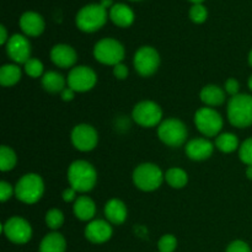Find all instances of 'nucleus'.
Listing matches in <instances>:
<instances>
[{
  "mask_svg": "<svg viewBox=\"0 0 252 252\" xmlns=\"http://www.w3.org/2000/svg\"><path fill=\"white\" fill-rule=\"evenodd\" d=\"M68 181L70 187H73L78 192L85 193L96 186L97 172L89 161L76 160L71 162L68 169Z\"/></svg>",
  "mask_w": 252,
  "mask_h": 252,
  "instance_id": "obj_1",
  "label": "nucleus"
},
{
  "mask_svg": "<svg viewBox=\"0 0 252 252\" xmlns=\"http://www.w3.org/2000/svg\"><path fill=\"white\" fill-rule=\"evenodd\" d=\"M228 120L236 128H246L252 126V96L248 94H238L229 100Z\"/></svg>",
  "mask_w": 252,
  "mask_h": 252,
  "instance_id": "obj_2",
  "label": "nucleus"
},
{
  "mask_svg": "<svg viewBox=\"0 0 252 252\" xmlns=\"http://www.w3.org/2000/svg\"><path fill=\"white\" fill-rule=\"evenodd\" d=\"M44 182L39 175L30 172L24 175L15 186V196L25 204H34L42 198Z\"/></svg>",
  "mask_w": 252,
  "mask_h": 252,
  "instance_id": "obj_3",
  "label": "nucleus"
},
{
  "mask_svg": "<svg viewBox=\"0 0 252 252\" xmlns=\"http://www.w3.org/2000/svg\"><path fill=\"white\" fill-rule=\"evenodd\" d=\"M107 21V10L101 4H89L81 7L75 17V24L84 32H95Z\"/></svg>",
  "mask_w": 252,
  "mask_h": 252,
  "instance_id": "obj_4",
  "label": "nucleus"
},
{
  "mask_svg": "<svg viewBox=\"0 0 252 252\" xmlns=\"http://www.w3.org/2000/svg\"><path fill=\"white\" fill-rule=\"evenodd\" d=\"M165 175L158 165L144 162L138 165L133 171V182L140 191L152 192L161 186Z\"/></svg>",
  "mask_w": 252,
  "mask_h": 252,
  "instance_id": "obj_5",
  "label": "nucleus"
},
{
  "mask_svg": "<svg viewBox=\"0 0 252 252\" xmlns=\"http://www.w3.org/2000/svg\"><path fill=\"white\" fill-rule=\"evenodd\" d=\"M126 51L123 44L115 38H102L94 47V57L105 65H117L125 59Z\"/></svg>",
  "mask_w": 252,
  "mask_h": 252,
  "instance_id": "obj_6",
  "label": "nucleus"
},
{
  "mask_svg": "<svg viewBox=\"0 0 252 252\" xmlns=\"http://www.w3.org/2000/svg\"><path fill=\"white\" fill-rule=\"evenodd\" d=\"M187 134L189 132L185 123L177 118H167L158 127V137L167 147L177 148L184 145Z\"/></svg>",
  "mask_w": 252,
  "mask_h": 252,
  "instance_id": "obj_7",
  "label": "nucleus"
},
{
  "mask_svg": "<svg viewBox=\"0 0 252 252\" xmlns=\"http://www.w3.org/2000/svg\"><path fill=\"white\" fill-rule=\"evenodd\" d=\"M224 121L220 113L212 107H202L194 113V126L204 137L219 135Z\"/></svg>",
  "mask_w": 252,
  "mask_h": 252,
  "instance_id": "obj_8",
  "label": "nucleus"
},
{
  "mask_svg": "<svg viewBox=\"0 0 252 252\" xmlns=\"http://www.w3.org/2000/svg\"><path fill=\"white\" fill-rule=\"evenodd\" d=\"M132 117L137 125L144 128H152L161 122L162 110L154 101H140L133 108Z\"/></svg>",
  "mask_w": 252,
  "mask_h": 252,
  "instance_id": "obj_9",
  "label": "nucleus"
},
{
  "mask_svg": "<svg viewBox=\"0 0 252 252\" xmlns=\"http://www.w3.org/2000/svg\"><path fill=\"white\" fill-rule=\"evenodd\" d=\"M134 69L140 76H152L160 66V54L154 47L143 46L135 52L133 59Z\"/></svg>",
  "mask_w": 252,
  "mask_h": 252,
  "instance_id": "obj_10",
  "label": "nucleus"
},
{
  "mask_svg": "<svg viewBox=\"0 0 252 252\" xmlns=\"http://www.w3.org/2000/svg\"><path fill=\"white\" fill-rule=\"evenodd\" d=\"M2 233L12 244L24 245L31 240L32 226L21 217H11L2 224Z\"/></svg>",
  "mask_w": 252,
  "mask_h": 252,
  "instance_id": "obj_11",
  "label": "nucleus"
},
{
  "mask_svg": "<svg viewBox=\"0 0 252 252\" xmlns=\"http://www.w3.org/2000/svg\"><path fill=\"white\" fill-rule=\"evenodd\" d=\"M66 83L75 93L90 91L97 83V75L95 71L86 65H78L70 69L66 78Z\"/></svg>",
  "mask_w": 252,
  "mask_h": 252,
  "instance_id": "obj_12",
  "label": "nucleus"
},
{
  "mask_svg": "<svg viewBox=\"0 0 252 252\" xmlns=\"http://www.w3.org/2000/svg\"><path fill=\"white\" fill-rule=\"evenodd\" d=\"M71 143L80 152H91L98 143V134L95 128L86 123L75 126L71 130Z\"/></svg>",
  "mask_w": 252,
  "mask_h": 252,
  "instance_id": "obj_13",
  "label": "nucleus"
},
{
  "mask_svg": "<svg viewBox=\"0 0 252 252\" xmlns=\"http://www.w3.org/2000/svg\"><path fill=\"white\" fill-rule=\"evenodd\" d=\"M5 47L7 57L16 64H25L31 58V44L24 34H12Z\"/></svg>",
  "mask_w": 252,
  "mask_h": 252,
  "instance_id": "obj_14",
  "label": "nucleus"
},
{
  "mask_svg": "<svg viewBox=\"0 0 252 252\" xmlns=\"http://www.w3.org/2000/svg\"><path fill=\"white\" fill-rule=\"evenodd\" d=\"M84 234H85V238L90 243L100 245V244L106 243V241H108L112 238L113 229L111 226L110 221L102 220V219H96V220L90 221L86 225Z\"/></svg>",
  "mask_w": 252,
  "mask_h": 252,
  "instance_id": "obj_15",
  "label": "nucleus"
},
{
  "mask_svg": "<svg viewBox=\"0 0 252 252\" xmlns=\"http://www.w3.org/2000/svg\"><path fill=\"white\" fill-rule=\"evenodd\" d=\"M51 61L59 68H74L78 61V54L69 44L59 43L51 49Z\"/></svg>",
  "mask_w": 252,
  "mask_h": 252,
  "instance_id": "obj_16",
  "label": "nucleus"
},
{
  "mask_svg": "<svg viewBox=\"0 0 252 252\" xmlns=\"http://www.w3.org/2000/svg\"><path fill=\"white\" fill-rule=\"evenodd\" d=\"M185 152L191 160L202 161L212 157L214 152V145L206 138H196L187 142Z\"/></svg>",
  "mask_w": 252,
  "mask_h": 252,
  "instance_id": "obj_17",
  "label": "nucleus"
},
{
  "mask_svg": "<svg viewBox=\"0 0 252 252\" xmlns=\"http://www.w3.org/2000/svg\"><path fill=\"white\" fill-rule=\"evenodd\" d=\"M20 27L26 36L37 37L44 31V20L38 12L26 11L20 17Z\"/></svg>",
  "mask_w": 252,
  "mask_h": 252,
  "instance_id": "obj_18",
  "label": "nucleus"
},
{
  "mask_svg": "<svg viewBox=\"0 0 252 252\" xmlns=\"http://www.w3.org/2000/svg\"><path fill=\"white\" fill-rule=\"evenodd\" d=\"M127 216V207L121 199L112 198L105 204V217L107 221H110L113 225H121L125 223Z\"/></svg>",
  "mask_w": 252,
  "mask_h": 252,
  "instance_id": "obj_19",
  "label": "nucleus"
},
{
  "mask_svg": "<svg viewBox=\"0 0 252 252\" xmlns=\"http://www.w3.org/2000/svg\"><path fill=\"white\" fill-rule=\"evenodd\" d=\"M199 97L206 106L216 107V106H220L225 102V90L218 85L209 84L202 89L199 93Z\"/></svg>",
  "mask_w": 252,
  "mask_h": 252,
  "instance_id": "obj_20",
  "label": "nucleus"
},
{
  "mask_svg": "<svg viewBox=\"0 0 252 252\" xmlns=\"http://www.w3.org/2000/svg\"><path fill=\"white\" fill-rule=\"evenodd\" d=\"M110 19L120 27H129L134 21V12L123 2L115 4L110 9Z\"/></svg>",
  "mask_w": 252,
  "mask_h": 252,
  "instance_id": "obj_21",
  "label": "nucleus"
},
{
  "mask_svg": "<svg viewBox=\"0 0 252 252\" xmlns=\"http://www.w3.org/2000/svg\"><path fill=\"white\" fill-rule=\"evenodd\" d=\"M74 216L81 221H89L95 217L96 204L90 197L79 196L74 202Z\"/></svg>",
  "mask_w": 252,
  "mask_h": 252,
  "instance_id": "obj_22",
  "label": "nucleus"
},
{
  "mask_svg": "<svg viewBox=\"0 0 252 252\" xmlns=\"http://www.w3.org/2000/svg\"><path fill=\"white\" fill-rule=\"evenodd\" d=\"M66 241L61 233H49L42 239L39 244V252H65Z\"/></svg>",
  "mask_w": 252,
  "mask_h": 252,
  "instance_id": "obj_23",
  "label": "nucleus"
},
{
  "mask_svg": "<svg viewBox=\"0 0 252 252\" xmlns=\"http://www.w3.org/2000/svg\"><path fill=\"white\" fill-rule=\"evenodd\" d=\"M41 81L44 90L51 94H61L66 88L65 84H68L64 76L58 71H47L43 74Z\"/></svg>",
  "mask_w": 252,
  "mask_h": 252,
  "instance_id": "obj_24",
  "label": "nucleus"
},
{
  "mask_svg": "<svg viewBox=\"0 0 252 252\" xmlns=\"http://www.w3.org/2000/svg\"><path fill=\"white\" fill-rule=\"evenodd\" d=\"M21 68L17 64H5L0 68V84L5 88L16 85L21 79Z\"/></svg>",
  "mask_w": 252,
  "mask_h": 252,
  "instance_id": "obj_25",
  "label": "nucleus"
},
{
  "mask_svg": "<svg viewBox=\"0 0 252 252\" xmlns=\"http://www.w3.org/2000/svg\"><path fill=\"white\" fill-rule=\"evenodd\" d=\"M214 144H216L217 149L220 150L221 153L230 154L239 148V139L234 133H221V134L217 135Z\"/></svg>",
  "mask_w": 252,
  "mask_h": 252,
  "instance_id": "obj_26",
  "label": "nucleus"
},
{
  "mask_svg": "<svg viewBox=\"0 0 252 252\" xmlns=\"http://www.w3.org/2000/svg\"><path fill=\"white\" fill-rule=\"evenodd\" d=\"M165 180L172 189H184L189 182V175L180 167H171L165 174Z\"/></svg>",
  "mask_w": 252,
  "mask_h": 252,
  "instance_id": "obj_27",
  "label": "nucleus"
},
{
  "mask_svg": "<svg viewBox=\"0 0 252 252\" xmlns=\"http://www.w3.org/2000/svg\"><path fill=\"white\" fill-rule=\"evenodd\" d=\"M17 157L14 150L7 145H1L0 148V170L2 172L10 171L16 166Z\"/></svg>",
  "mask_w": 252,
  "mask_h": 252,
  "instance_id": "obj_28",
  "label": "nucleus"
},
{
  "mask_svg": "<svg viewBox=\"0 0 252 252\" xmlns=\"http://www.w3.org/2000/svg\"><path fill=\"white\" fill-rule=\"evenodd\" d=\"M46 220L47 226L52 230H57V229L61 228L64 223V214L63 212L59 211V209L53 208V209H49L48 212L46 213Z\"/></svg>",
  "mask_w": 252,
  "mask_h": 252,
  "instance_id": "obj_29",
  "label": "nucleus"
},
{
  "mask_svg": "<svg viewBox=\"0 0 252 252\" xmlns=\"http://www.w3.org/2000/svg\"><path fill=\"white\" fill-rule=\"evenodd\" d=\"M25 73L31 78H42L43 76V64L41 61L36 58H30L26 63L24 64Z\"/></svg>",
  "mask_w": 252,
  "mask_h": 252,
  "instance_id": "obj_30",
  "label": "nucleus"
},
{
  "mask_svg": "<svg viewBox=\"0 0 252 252\" xmlns=\"http://www.w3.org/2000/svg\"><path fill=\"white\" fill-rule=\"evenodd\" d=\"M208 17V11H207L206 6L202 4H193L189 9V19L194 22V24H203Z\"/></svg>",
  "mask_w": 252,
  "mask_h": 252,
  "instance_id": "obj_31",
  "label": "nucleus"
},
{
  "mask_svg": "<svg viewBox=\"0 0 252 252\" xmlns=\"http://www.w3.org/2000/svg\"><path fill=\"white\" fill-rule=\"evenodd\" d=\"M177 248V239L172 234H165L158 243L159 252H174Z\"/></svg>",
  "mask_w": 252,
  "mask_h": 252,
  "instance_id": "obj_32",
  "label": "nucleus"
},
{
  "mask_svg": "<svg viewBox=\"0 0 252 252\" xmlns=\"http://www.w3.org/2000/svg\"><path fill=\"white\" fill-rule=\"evenodd\" d=\"M239 158L245 165H252V138L244 140L243 144L239 147Z\"/></svg>",
  "mask_w": 252,
  "mask_h": 252,
  "instance_id": "obj_33",
  "label": "nucleus"
},
{
  "mask_svg": "<svg viewBox=\"0 0 252 252\" xmlns=\"http://www.w3.org/2000/svg\"><path fill=\"white\" fill-rule=\"evenodd\" d=\"M12 194H15V189H12L11 185L6 181L0 182V201H9L12 197Z\"/></svg>",
  "mask_w": 252,
  "mask_h": 252,
  "instance_id": "obj_34",
  "label": "nucleus"
},
{
  "mask_svg": "<svg viewBox=\"0 0 252 252\" xmlns=\"http://www.w3.org/2000/svg\"><path fill=\"white\" fill-rule=\"evenodd\" d=\"M225 252H251L250 246L243 240H234L226 248Z\"/></svg>",
  "mask_w": 252,
  "mask_h": 252,
  "instance_id": "obj_35",
  "label": "nucleus"
},
{
  "mask_svg": "<svg viewBox=\"0 0 252 252\" xmlns=\"http://www.w3.org/2000/svg\"><path fill=\"white\" fill-rule=\"evenodd\" d=\"M239 89H240V85H239V81L236 79L230 78L225 81L224 84V90H225L226 94L233 97V96H236L239 94Z\"/></svg>",
  "mask_w": 252,
  "mask_h": 252,
  "instance_id": "obj_36",
  "label": "nucleus"
},
{
  "mask_svg": "<svg viewBox=\"0 0 252 252\" xmlns=\"http://www.w3.org/2000/svg\"><path fill=\"white\" fill-rule=\"evenodd\" d=\"M128 74H129V70H128L127 65H125L123 63H120L113 66V75L118 80H125L128 76Z\"/></svg>",
  "mask_w": 252,
  "mask_h": 252,
  "instance_id": "obj_37",
  "label": "nucleus"
},
{
  "mask_svg": "<svg viewBox=\"0 0 252 252\" xmlns=\"http://www.w3.org/2000/svg\"><path fill=\"white\" fill-rule=\"evenodd\" d=\"M76 189H74L73 187H68V189H65L63 191V193H62V198H63L64 202H75L76 201Z\"/></svg>",
  "mask_w": 252,
  "mask_h": 252,
  "instance_id": "obj_38",
  "label": "nucleus"
},
{
  "mask_svg": "<svg viewBox=\"0 0 252 252\" xmlns=\"http://www.w3.org/2000/svg\"><path fill=\"white\" fill-rule=\"evenodd\" d=\"M61 97L63 101H71L75 97V91H74L73 89L69 88V86H66V88L61 93Z\"/></svg>",
  "mask_w": 252,
  "mask_h": 252,
  "instance_id": "obj_39",
  "label": "nucleus"
},
{
  "mask_svg": "<svg viewBox=\"0 0 252 252\" xmlns=\"http://www.w3.org/2000/svg\"><path fill=\"white\" fill-rule=\"evenodd\" d=\"M10 37H7V31L4 25H0V43L6 44Z\"/></svg>",
  "mask_w": 252,
  "mask_h": 252,
  "instance_id": "obj_40",
  "label": "nucleus"
},
{
  "mask_svg": "<svg viewBox=\"0 0 252 252\" xmlns=\"http://www.w3.org/2000/svg\"><path fill=\"white\" fill-rule=\"evenodd\" d=\"M100 4L102 5V6L105 7L106 10H107L108 7H112L113 5H115V4H113V1H112V0H101V1H100Z\"/></svg>",
  "mask_w": 252,
  "mask_h": 252,
  "instance_id": "obj_41",
  "label": "nucleus"
},
{
  "mask_svg": "<svg viewBox=\"0 0 252 252\" xmlns=\"http://www.w3.org/2000/svg\"><path fill=\"white\" fill-rule=\"evenodd\" d=\"M246 177H248L249 180H252V165L248 166V169H246Z\"/></svg>",
  "mask_w": 252,
  "mask_h": 252,
  "instance_id": "obj_42",
  "label": "nucleus"
},
{
  "mask_svg": "<svg viewBox=\"0 0 252 252\" xmlns=\"http://www.w3.org/2000/svg\"><path fill=\"white\" fill-rule=\"evenodd\" d=\"M249 64L252 66V49H251L250 53H249Z\"/></svg>",
  "mask_w": 252,
  "mask_h": 252,
  "instance_id": "obj_43",
  "label": "nucleus"
},
{
  "mask_svg": "<svg viewBox=\"0 0 252 252\" xmlns=\"http://www.w3.org/2000/svg\"><path fill=\"white\" fill-rule=\"evenodd\" d=\"M189 1H192L193 4H201V2L204 1V0H189Z\"/></svg>",
  "mask_w": 252,
  "mask_h": 252,
  "instance_id": "obj_44",
  "label": "nucleus"
},
{
  "mask_svg": "<svg viewBox=\"0 0 252 252\" xmlns=\"http://www.w3.org/2000/svg\"><path fill=\"white\" fill-rule=\"evenodd\" d=\"M249 88H250V90L252 91V75L250 76V79H249Z\"/></svg>",
  "mask_w": 252,
  "mask_h": 252,
  "instance_id": "obj_45",
  "label": "nucleus"
}]
</instances>
